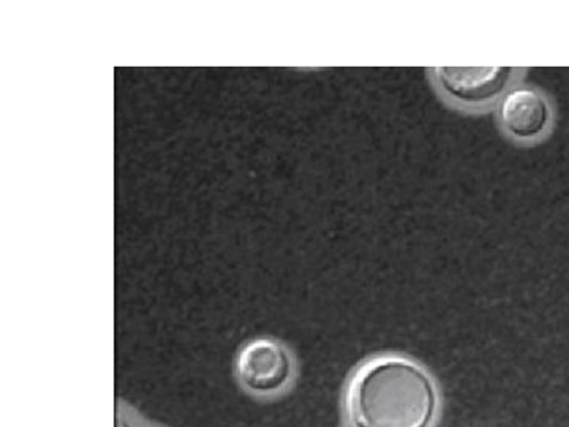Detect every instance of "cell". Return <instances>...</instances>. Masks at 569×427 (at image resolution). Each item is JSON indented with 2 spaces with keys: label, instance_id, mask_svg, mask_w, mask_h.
Segmentation results:
<instances>
[{
  "label": "cell",
  "instance_id": "obj_6",
  "mask_svg": "<svg viewBox=\"0 0 569 427\" xmlns=\"http://www.w3.org/2000/svg\"><path fill=\"white\" fill-rule=\"evenodd\" d=\"M347 427H358V426H355V425H350V426H347Z\"/></svg>",
  "mask_w": 569,
  "mask_h": 427
},
{
  "label": "cell",
  "instance_id": "obj_1",
  "mask_svg": "<svg viewBox=\"0 0 569 427\" xmlns=\"http://www.w3.org/2000/svg\"><path fill=\"white\" fill-rule=\"evenodd\" d=\"M350 425L433 427L440 411L436 378L417 359L376 355L356 367L346 388Z\"/></svg>",
  "mask_w": 569,
  "mask_h": 427
},
{
  "label": "cell",
  "instance_id": "obj_4",
  "mask_svg": "<svg viewBox=\"0 0 569 427\" xmlns=\"http://www.w3.org/2000/svg\"><path fill=\"white\" fill-rule=\"evenodd\" d=\"M496 116L501 133L516 145H537L552 130V107L545 92L533 86H512L498 102Z\"/></svg>",
  "mask_w": 569,
  "mask_h": 427
},
{
  "label": "cell",
  "instance_id": "obj_5",
  "mask_svg": "<svg viewBox=\"0 0 569 427\" xmlns=\"http://www.w3.org/2000/svg\"><path fill=\"white\" fill-rule=\"evenodd\" d=\"M118 427H130L129 421H126L122 417L118 418Z\"/></svg>",
  "mask_w": 569,
  "mask_h": 427
},
{
  "label": "cell",
  "instance_id": "obj_3",
  "mask_svg": "<svg viewBox=\"0 0 569 427\" xmlns=\"http://www.w3.org/2000/svg\"><path fill=\"white\" fill-rule=\"evenodd\" d=\"M296 370L295 356L279 340L258 337L236 356V376L247 391L276 396L290 387Z\"/></svg>",
  "mask_w": 569,
  "mask_h": 427
},
{
  "label": "cell",
  "instance_id": "obj_2",
  "mask_svg": "<svg viewBox=\"0 0 569 427\" xmlns=\"http://www.w3.org/2000/svg\"><path fill=\"white\" fill-rule=\"evenodd\" d=\"M427 71L438 97L468 115L496 110L523 73L518 67H432Z\"/></svg>",
  "mask_w": 569,
  "mask_h": 427
}]
</instances>
